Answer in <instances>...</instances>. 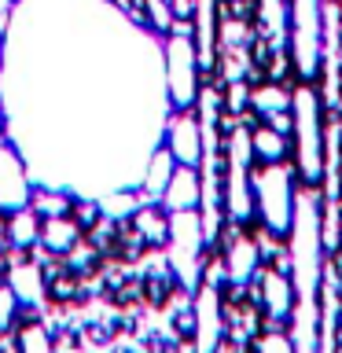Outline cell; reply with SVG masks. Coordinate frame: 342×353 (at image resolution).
<instances>
[{"label":"cell","instance_id":"cell-2","mask_svg":"<svg viewBox=\"0 0 342 353\" xmlns=\"http://www.w3.org/2000/svg\"><path fill=\"white\" fill-rule=\"evenodd\" d=\"M291 59L302 81H313L324 59V8L320 0H291Z\"/></svg>","mask_w":342,"mask_h":353},{"label":"cell","instance_id":"cell-15","mask_svg":"<svg viewBox=\"0 0 342 353\" xmlns=\"http://www.w3.org/2000/svg\"><path fill=\"white\" fill-rule=\"evenodd\" d=\"M140 8H143V22H148L154 33H165V37H170V33L177 30L170 0H140Z\"/></svg>","mask_w":342,"mask_h":353},{"label":"cell","instance_id":"cell-24","mask_svg":"<svg viewBox=\"0 0 342 353\" xmlns=\"http://www.w3.org/2000/svg\"><path fill=\"white\" fill-rule=\"evenodd\" d=\"M0 44H4V30H0Z\"/></svg>","mask_w":342,"mask_h":353},{"label":"cell","instance_id":"cell-19","mask_svg":"<svg viewBox=\"0 0 342 353\" xmlns=\"http://www.w3.org/2000/svg\"><path fill=\"white\" fill-rule=\"evenodd\" d=\"M19 309V294L8 280H0V331H11V320H15Z\"/></svg>","mask_w":342,"mask_h":353},{"label":"cell","instance_id":"cell-3","mask_svg":"<svg viewBox=\"0 0 342 353\" xmlns=\"http://www.w3.org/2000/svg\"><path fill=\"white\" fill-rule=\"evenodd\" d=\"M254 195H258V214L261 225L272 232L276 239L287 236L291 228V176H287L280 165H261L258 181H254Z\"/></svg>","mask_w":342,"mask_h":353},{"label":"cell","instance_id":"cell-1","mask_svg":"<svg viewBox=\"0 0 342 353\" xmlns=\"http://www.w3.org/2000/svg\"><path fill=\"white\" fill-rule=\"evenodd\" d=\"M294 110V159L298 176L305 188H316L324 181V125H320V99L309 85H302L291 99Z\"/></svg>","mask_w":342,"mask_h":353},{"label":"cell","instance_id":"cell-4","mask_svg":"<svg viewBox=\"0 0 342 353\" xmlns=\"http://www.w3.org/2000/svg\"><path fill=\"white\" fill-rule=\"evenodd\" d=\"M195 44L188 33H170V88H173V103L177 107H192V99H195Z\"/></svg>","mask_w":342,"mask_h":353},{"label":"cell","instance_id":"cell-12","mask_svg":"<svg viewBox=\"0 0 342 353\" xmlns=\"http://www.w3.org/2000/svg\"><path fill=\"white\" fill-rule=\"evenodd\" d=\"M165 203L173 210H192L199 203V176L192 173V165H184L181 173L170 176V184H165Z\"/></svg>","mask_w":342,"mask_h":353},{"label":"cell","instance_id":"cell-25","mask_svg":"<svg viewBox=\"0 0 342 353\" xmlns=\"http://www.w3.org/2000/svg\"><path fill=\"white\" fill-rule=\"evenodd\" d=\"M0 125H4V121H0Z\"/></svg>","mask_w":342,"mask_h":353},{"label":"cell","instance_id":"cell-17","mask_svg":"<svg viewBox=\"0 0 342 353\" xmlns=\"http://www.w3.org/2000/svg\"><path fill=\"white\" fill-rule=\"evenodd\" d=\"M99 217H103V206H99V203H88V199H77V203H70V221L81 228V236H85L88 228L99 225Z\"/></svg>","mask_w":342,"mask_h":353},{"label":"cell","instance_id":"cell-13","mask_svg":"<svg viewBox=\"0 0 342 353\" xmlns=\"http://www.w3.org/2000/svg\"><path fill=\"white\" fill-rule=\"evenodd\" d=\"M37 236H41V214L33 206H22L8 217V239L15 247H33Z\"/></svg>","mask_w":342,"mask_h":353},{"label":"cell","instance_id":"cell-14","mask_svg":"<svg viewBox=\"0 0 342 353\" xmlns=\"http://www.w3.org/2000/svg\"><path fill=\"white\" fill-rule=\"evenodd\" d=\"M15 346H19V353H52L55 339H52V331L44 327V320H41V324H30V327L15 331Z\"/></svg>","mask_w":342,"mask_h":353},{"label":"cell","instance_id":"cell-18","mask_svg":"<svg viewBox=\"0 0 342 353\" xmlns=\"http://www.w3.org/2000/svg\"><path fill=\"white\" fill-rule=\"evenodd\" d=\"M177 342H195V305L184 302L181 309H173V320H170Z\"/></svg>","mask_w":342,"mask_h":353},{"label":"cell","instance_id":"cell-7","mask_svg":"<svg viewBox=\"0 0 342 353\" xmlns=\"http://www.w3.org/2000/svg\"><path fill=\"white\" fill-rule=\"evenodd\" d=\"M177 287H181V280H177V269L165 261H154L143 269L140 276V302L151 305V309H162L170 298L177 294Z\"/></svg>","mask_w":342,"mask_h":353},{"label":"cell","instance_id":"cell-20","mask_svg":"<svg viewBox=\"0 0 342 353\" xmlns=\"http://www.w3.org/2000/svg\"><path fill=\"white\" fill-rule=\"evenodd\" d=\"M170 165H173V154H154V173L148 176V192L151 195H159L165 184H170Z\"/></svg>","mask_w":342,"mask_h":353},{"label":"cell","instance_id":"cell-23","mask_svg":"<svg viewBox=\"0 0 342 353\" xmlns=\"http://www.w3.org/2000/svg\"><path fill=\"white\" fill-rule=\"evenodd\" d=\"M4 8H11V0H0V11H4Z\"/></svg>","mask_w":342,"mask_h":353},{"label":"cell","instance_id":"cell-10","mask_svg":"<svg viewBox=\"0 0 342 353\" xmlns=\"http://www.w3.org/2000/svg\"><path fill=\"white\" fill-rule=\"evenodd\" d=\"M37 243L48 254H59V258H66L77 243H81V228L70 221V214L66 217H41V236Z\"/></svg>","mask_w":342,"mask_h":353},{"label":"cell","instance_id":"cell-16","mask_svg":"<svg viewBox=\"0 0 342 353\" xmlns=\"http://www.w3.org/2000/svg\"><path fill=\"white\" fill-rule=\"evenodd\" d=\"M30 203L41 217H66L70 214V199H66L63 192H48V188H37Z\"/></svg>","mask_w":342,"mask_h":353},{"label":"cell","instance_id":"cell-6","mask_svg":"<svg viewBox=\"0 0 342 353\" xmlns=\"http://www.w3.org/2000/svg\"><path fill=\"white\" fill-rule=\"evenodd\" d=\"M30 203V181L11 148H0V210L15 214Z\"/></svg>","mask_w":342,"mask_h":353},{"label":"cell","instance_id":"cell-21","mask_svg":"<svg viewBox=\"0 0 342 353\" xmlns=\"http://www.w3.org/2000/svg\"><path fill=\"white\" fill-rule=\"evenodd\" d=\"M170 11H173L177 22H192V15H195V0H170Z\"/></svg>","mask_w":342,"mask_h":353},{"label":"cell","instance_id":"cell-11","mask_svg":"<svg viewBox=\"0 0 342 353\" xmlns=\"http://www.w3.org/2000/svg\"><path fill=\"white\" fill-rule=\"evenodd\" d=\"M170 154L173 159H181V165H195L199 154H203V148H199V125L192 114H181L173 121V132H170Z\"/></svg>","mask_w":342,"mask_h":353},{"label":"cell","instance_id":"cell-8","mask_svg":"<svg viewBox=\"0 0 342 353\" xmlns=\"http://www.w3.org/2000/svg\"><path fill=\"white\" fill-rule=\"evenodd\" d=\"M129 221H132V228H137V236L148 243V250L170 247V214H165L162 206L143 203V206H137L129 214Z\"/></svg>","mask_w":342,"mask_h":353},{"label":"cell","instance_id":"cell-9","mask_svg":"<svg viewBox=\"0 0 342 353\" xmlns=\"http://www.w3.org/2000/svg\"><path fill=\"white\" fill-rule=\"evenodd\" d=\"M287 132L265 125V121H258V125L250 129V159L254 165H280L287 159Z\"/></svg>","mask_w":342,"mask_h":353},{"label":"cell","instance_id":"cell-5","mask_svg":"<svg viewBox=\"0 0 342 353\" xmlns=\"http://www.w3.org/2000/svg\"><path fill=\"white\" fill-rule=\"evenodd\" d=\"M192 22H195V37H192L195 59H199L203 70H210L214 59H217V30H221L217 26V0H195Z\"/></svg>","mask_w":342,"mask_h":353},{"label":"cell","instance_id":"cell-22","mask_svg":"<svg viewBox=\"0 0 342 353\" xmlns=\"http://www.w3.org/2000/svg\"><path fill=\"white\" fill-rule=\"evenodd\" d=\"M258 353H291V346L283 342V335H276V331H272V335L261 339V350Z\"/></svg>","mask_w":342,"mask_h":353}]
</instances>
